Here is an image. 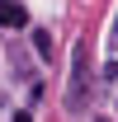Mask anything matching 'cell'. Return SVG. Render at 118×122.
Returning <instances> with one entry per match:
<instances>
[{
	"label": "cell",
	"mask_w": 118,
	"mask_h": 122,
	"mask_svg": "<svg viewBox=\"0 0 118 122\" xmlns=\"http://www.w3.org/2000/svg\"><path fill=\"white\" fill-rule=\"evenodd\" d=\"M33 47H38V56H52V33L38 28V33H33Z\"/></svg>",
	"instance_id": "3957f363"
},
{
	"label": "cell",
	"mask_w": 118,
	"mask_h": 122,
	"mask_svg": "<svg viewBox=\"0 0 118 122\" xmlns=\"http://www.w3.org/2000/svg\"><path fill=\"white\" fill-rule=\"evenodd\" d=\"M24 24H29L24 5H14V0H0V28H24Z\"/></svg>",
	"instance_id": "7a4b0ae2"
},
{
	"label": "cell",
	"mask_w": 118,
	"mask_h": 122,
	"mask_svg": "<svg viewBox=\"0 0 118 122\" xmlns=\"http://www.w3.org/2000/svg\"><path fill=\"white\" fill-rule=\"evenodd\" d=\"M85 94H90V42L71 47V89H66V103L71 108H85Z\"/></svg>",
	"instance_id": "6da1fadb"
},
{
	"label": "cell",
	"mask_w": 118,
	"mask_h": 122,
	"mask_svg": "<svg viewBox=\"0 0 118 122\" xmlns=\"http://www.w3.org/2000/svg\"><path fill=\"white\" fill-rule=\"evenodd\" d=\"M14 122H33V117H29V113H14Z\"/></svg>",
	"instance_id": "277c9868"
}]
</instances>
